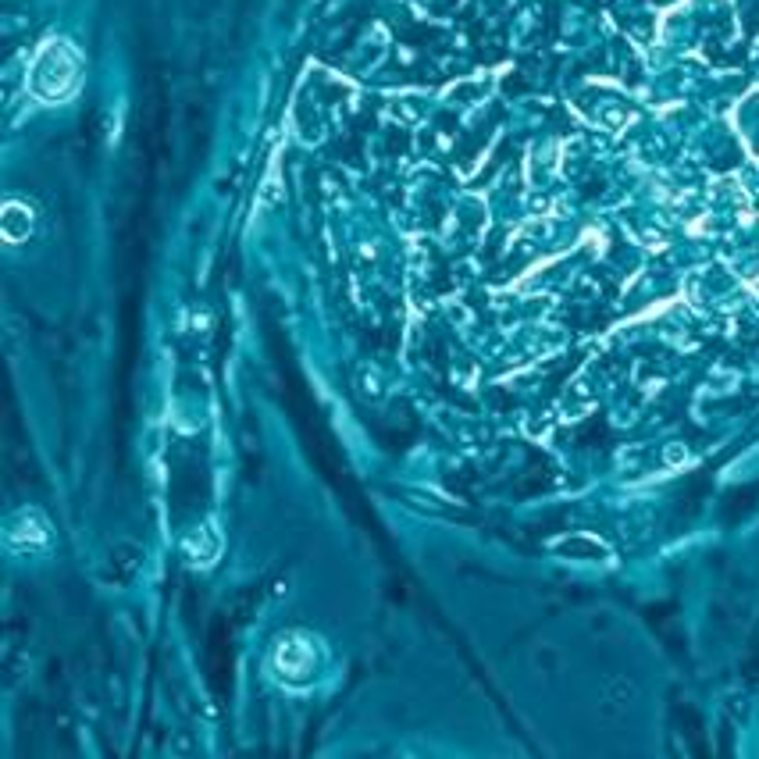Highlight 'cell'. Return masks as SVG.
I'll return each mask as SVG.
<instances>
[{"label": "cell", "instance_id": "7a4b0ae2", "mask_svg": "<svg viewBox=\"0 0 759 759\" xmlns=\"http://www.w3.org/2000/svg\"><path fill=\"white\" fill-rule=\"evenodd\" d=\"M275 663L282 670V678H303V674H311V645L303 642V638H282L275 653Z\"/></svg>", "mask_w": 759, "mask_h": 759}, {"label": "cell", "instance_id": "3957f363", "mask_svg": "<svg viewBox=\"0 0 759 759\" xmlns=\"http://www.w3.org/2000/svg\"><path fill=\"white\" fill-rule=\"evenodd\" d=\"M33 232V211L25 204H18V200H8L4 204V236L11 239V243H18V239H25Z\"/></svg>", "mask_w": 759, "mask_h": 759}, {"label": "cell", "instance_id": "6da1fadb", "mask_svg": "<svg viewBox=\"0 0 759 759\" xmlns=\"http://www.w3.org/2000/svg\"><path fill=\"white\" fill-rule=\"evenodd\" d=\"M82 79V54L68 40H47L29 61L25 86L43 104H61L79 90Z\"/></svg>", "mask_w": 759, "mask_h": 759}]
</instances>
